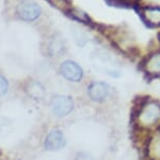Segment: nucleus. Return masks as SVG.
<instances>
[{
    "mask_svg": "<svg viewBox=\"0 0 160 160\" xmlns=\"http://www.w3.org/2000/svg\"><path fill=\"white\" fill-rule=\"evenodd\" d=\"M136 125L141 129H152L160 123V102L147 99L139 106L135 114Z\"/></svg>",
    "mask_w": 160,
    "mask_h": 160,
    "instance_id": "f257e3e1",
    "label": "nucleus"
},
{
    "mask_svg": "<svg viewBox=\"0 0 160 160\" xmlns=\"http://www.w3.org/2000/svg\"><path fill=\"white\" fill-rule=\"evenodd\" d=\"M60 71L66 80L73 83L80 82L84 75L83 68L77 62L71 61V60H67V61L63 62L60 66Z\"/></svg>",
    "mask_w": 160,
    "mask_h": 160,
    "instance_id": "20e7f679",
    "label": "nucleus"
},
{
    "mask_svg": "<svg viewBox=\"0 0 160 160\" xmlns=\"http://www.w3.org/2000/svg\"><path fill=\"white\" fill-rule=\"evenodd\" d=\"M142 69L147 74L152 77L160 75V51L150 55L142 63Z\"/></svg>",
    "mask_w": 160,
    "mask_h": 160,
    "instance_id": "6e6552de",
    "label": "nucleus"
},
{
    "mask_svg": "<svg viewBox=\"0 0 160 160\" xmlns=\"http://www.w3.org/2000/svg\"><path fill=\"white\" fill-rule=\"evenodd\" d=\"M148 157L151 160H160V130L148 141Z\"/></svg>",
    "mask_w": 160,
    "mask_h": 160,
    "instance_id": "1a4fd4ad",
    "label": "nucleus"
},
{
    "mask_svg": "<svg viewBox=\"0 0 160 160\" xmlns=\"http://www.w3.org/2000/svg\"><path fill=\"white\" fill-rule=\"evenodd\" d=\"M8 88V83L7 78L2 77V75H0V98L7 93Z\"/></svg>",
    "mask_w": 160,
    "mask_h": 160,
    "instance_id": "2eb2a0df",
    "label": "nucleus"
},
{
    "mask_svg": "<svg viewBox=\"0 0 160 160\" xmlns=\"http://www.w3.org/2000/svg\"><path fill=\"white\" fill-rule=\"evenodd\" d=\"M50 109L57 117L67 116L73 109V99L68 95L55 96L50 102Z\"/></svg>",
    "mask_w": 160,
    "mask_h": 160,
    "instance_id": "7ed1b4c3",
    "label": "nucleus"
},
{
    "mask_svg": "<svg viewBox=\"0 0 160 160\" xmlns=\"http://www.w3.org/2000/svg\"><path fill=\"white\" fill-rule=\"evenodd\" d=\"M49 3L55 8H62L63 11H67L66 7L71 4V0H47Z\"/></svg>",
    "mask_w": 160,
    "mask_h": 160,
    "instance_id": "ddd939ff",
    "label": "nucleus"
},
{
    "mask_svg": "<svg viewBox=\"0 0 160 160\" xmlns=\"http://www.w3.org/2000/svg\"><path fill=\"white\" fill-rule=\"evenodd\" d=\"M74 160H94L93 159V156L88 152H78L75 156Z\"/></svg>",
    "mask_w": 160,
    "mask_h": 160,
    "instance_id": "dca6fc26",
    "label": "nucleus"
},
{
    "mask_svg": "<svg viewBox=\"0 0 160 160\" xmlns=\"http://www.w3.org/2000/svg\"><path fill=\"white\" fill-rule=\"evenodd\" d=\"M48 52L50 56H59L64 51V43L61 39H52L48 44Z\"/></svg>",
    "mask_w": 160,
    "mask_h": 160,
    "instance_id": "f8f14e48",
    "label": "nucleus"
},
{
    "mask_svg": "<svg viewBox=\"0 0 160 160\" xmlns=\"http://www.w3.org/2000/svg\"><path fill=\"white\" fill-rule=\"evenodd\" d=\"M16 13L20 19L28 22H32L37 20L41 15V8L37 2L32 0H22L17 5Z\"/></svg>",
    "mask_w": 160,
    "mask_h": 160,
    "instance_id": "f03ea898",
    "label": "nucleus"
},
{
    "mask_svg": "<svg viewBox=\"0 0 160 160\" xmlns=\"http://www.w3.org/2000/svg\"><path fill=\"white\" fill-rule=\"evenodd\" d=\"M65 144V135L60 130H51L44 140V148L47 151H59L63 149Z\"/></svg>",
    "mask_w": 160,
    "mask_h": 160,
    "instance_id": "423d86ee",
    "label": "nucleus"
},
{
    "mask_svg": "<svg viewBox=\"0 0 160 160\" xmlns=\"http://www.w3.org/2000/svg\"><path fill=\"white\" fill-rule=\"evenodd\" d=\"M25 91L28 94V96H31L32 98L35 99H42L45 96L44 87L42 86V84L36 82V81H32V82H29L28 84Z\"/></svg>",
    "mask_w": 160,
    "mask_h": 160,
    "instance_id": "9d476101",
    "label": "nucleus"
},
{
    "mask_svg": "<svg viewBox=\"0 0 160 160\" xmlns=\"http://www.w3.org/2000/svg\"><path fill=\"white\" fill-rule=\"evenodd\" d=\"M65 14L67 15L68 17L72 18V19L80 21V22H83L85 24H91L92 21L90 19V17L87 15L85 12H83L82 10H78V8H68L67 11H65Z\"/></svg>",
    "mask_w": 160,
    "mask_h": 160,
    "instance_id": "9b49d317",
    "label": "nucleus"
},
{
    "mask_svg": "<svg viewBox=\"0 0 160 160\" xmlns=\"http://www.w3.org/2000/svg\"><path fill=\"white\" fill-rule=\"evenodd\" d=\"M111 86L106 82H93L88 86V96L95 102H102L110 96Z\"/></svg>",
    "mask_w": 160,
    "mask_h": 160,
    "instance_id": "39448f33",
    "label": "nucleus"
},
{
    "mask_svg": "<svg viewBox=\"0 0 160 160\" xmlns=\"http://www.w3.org/2000/svg\"><path fill=\"white\" fill-rule=\"evenodd\" d=\"M108 3L113 5V7H120V8H130L132 5L131 0H107Z\"/></svg>",
    "mask_w": 160,
    "mask_h": 160,
    "instance_id": "4468645a",
    "label": "nucleus"
},
{
    "mask_svg": "<svg viewBox=\"0 0 160 160\" xmlns=\"http://www.w3.org/2000/svg\"><path fill=\"white\" fill-rule=\"evenodd\" d=\"M141 19L147 25L151 28L160 26V8L159 7H146L141 8L140 12Z\"/></svg>",
    "mask_w": 160,
    "mask_h": 160,
    "instance_id": "0eeeda50",
    "label": "nucleus"
}]
</instances>
